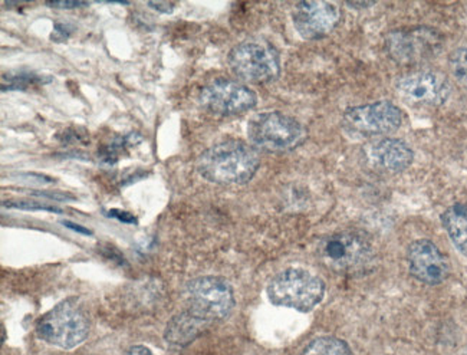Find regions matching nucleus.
Returning <instances> with one entry per match:
<instances>
[{
	"label": "nucleus",
	"mask_w": 467,
	"mask_h": 355,
	"mask_svg": "<svg viewBox=\"0 0 467 355\" xmlns=\"http://www.w3.org/2000/svg\"><path fill=\"white\" fill-rule=\"evenodd\" d=\"M259 167L261 157L256 150L241 140L217 142L197 160L200 176L223 186L251 182Z\"/></svg>",
	"instance_id": "nucleus-1"
},
{
	"label": "nucleus",
	"mask_w": 467,
	"mask_h": 355,
	"mask_svg": "<svg viewBox=\"0 0 467 355\" xmlns=\"http://www.w3.org/2000/svg\"><path fill=\"white\" fill-rule=\"evenodd\" d=\"M326 282L302 267H288L279 272L266 287L272 304L298 312L316 309L326 297Z\"/></svg>",
	"instance_id": "nucleus-2"
},
{
	"label": "nucleus",
	"mask_w": 467,
	"mask_h": 355,
	"mask_svg": "<svg viewBox=\"0 0 467 355\" xmlns=\"http://www.w3.org/2000/svg\"><path fill=\"white\" fill-rule=\"evenodd\" d=\"M89 318L79 299L68 298L55 305L36 322V335L47 344L72 350L88 339Z\"/></svg>",
	"instance_id": "nucleus-3"
},
{
	"label": "nucleus",
	"mask_w": 467,
	"mask_h": 355,
	"mask_svg": "<svg viewBox=\"0 0 467 355\" xmlns=\"http://www.w3.org/2000/svg\"><path fill=\"white\" fill-rule=\"evenodd\" d=\"M318 255L329 271L341 275L364 274L376 259L368 237L357 230L337 232L322 239Z\"/></svg>",
	"instance_id": "nucleus-4"
},
{
	"label": "nucleus",
	"mask_w": 467,
	"mask_h": 355,
	"mask_svg": "<svg viewBox=\"0 0 467 355\" xmlns=\"http://www.w3.org/2000/svg\"><path fill=\"white\" fill-rule=\"evenodd\" d=\"M252 146L266 152H286L298 149L308 139V131L298 120L279 111L261 112L247 122Z\"/></svg>",
	"instance_id": "nucleus-5"
},
{
	"label": "nucleus",
	"mask_w": 467,
	"mask_h": 355,
	"mask_svg": "<svg viewBox=\"0 0 467 355\" xmlns=\"http://www.w3.org/2000/svg\"><path fill=\"white\" fill-rule=\"evenodd\" d=\"M444 37L429 26L400 27L389 32L384 41L387 55L404 67L431 61L443 49Z\"/></svg>",
	"instance_id": "nucleus-6"
},
{
	"label": "nucleus",
	"mask_w": 467,
	"mask_h": 355,
	"mask_svg": "<svg viewBox=\"0 0 467 355\" xmlns=\"http://www.w3.org/2000/svg\"><path fill=\"white\" fill-rule=\"evenodd\" d=\"M187 309L204 321L227 318L236 305L234 287L221 277H196L186 285Z\"/></svg>",
	"instance_id": "nucleus-7"
},
{
	"label": "nucleus",
	"mask_w": 467,
	"mask_h": 355,
	"mask_svg": "<svg viewBox=\"0 0 467 355\" xmlns=\"http://www.w3.org/2000/svg\"><path fill=\"white\" fill-rule=\"evenodd\" d=\"M227 62L237 78L254 84H268L281 75L278 51L266 42H241L229 52Z\"/></svg>",
	"instance_id": "nucleus-8"
},
{
	"label": "nucleus",
	"mask_w": 467,
	"mask_h": 355,
	"mask_svg": "<svg viewBox=\"0 0 467 355\" xmlns=\"http://www.w3.org/2000/svg\"><path fill=\"white\" fill-rule=\"evenodd\" d=\"M403 111L391 101H376L357 105L342 115V129L349 136L368 137L389 136L403 126Z\"/></svg>",
	"instance_id": "nucleus-9"
},
{
	"label": "nucleus",
	"mask_w": 467,
	"mask_h": 355,
	"mask_svg": "<svg viewBox=\"0 0 467 355\" xmlns=\"http://www.w3.org/2000/svg\"><path fill=\"white\" fill-rule=\"evenodd\" d=\"M199 102L206 111L219 117H232L251 111L257 104V97L247 85L227 78H216L204 85L199 94Z\"/></svg>",
	"instance_id": "nucleus-10"
},
{
	"label": "nucleus",
	"mask_w": 467,
	"mask_h": 355,
	"mask_svg": "<svg viewBox=\"0 0 467 355\" xmlns=\"http://www.w3.org/2000/svg\"><path fill=\"white\" fill-rule=\"evenodd\" d=\"M397 92L407 104L419 109L443 107L451 95V85L441 72L413 71L403 75L396 84Z\"/></svg>",
	"instance_id": "nucleus-11"
},
{
	"label": "nucleus",
	"mask_w": 467,
	"mask_h": 355,
	"mask_svg": "<svg viewBox=\"0 0 467 355\" xmlns=\"http://www.w3.org/2000/svg\"><path fill=\"white\" fill-rule=\"evenodd\" d=\"M341 11L332 2H299L292 11L295 31L306 41H318L336 31Z\"/></svg>",
	"instance_id": "nucleus-12"
},
{
	"label": "nucleus",
	"mask_w": 467,
	"mask_h": 355,
	"mask_svg": "<svg viewBox=\"0 0 467 355\" xmlns=\"http://www.w3.org/2000/svg\"><path fill=\"white\" fill-rule=\"evenodd\" d=\"M410 274L421 284L441 285L451 274V266L443 252L429 239H417L407 249Z\"/></svg>",
	"instance_id": "nucleus-13"
},
{
	"label": "nucleus",
	"mask_w": 467,
	"mask_h": 355,
	"mask_svg": "<svg viewBox=\"0 0 467 355\" xmlns=\"http://www.w3.org/2000/svg\"><path fill=\"white\" fill-rule=\"evenodd\" d=\"M364 159L379 172H406L414 162V151L403 140L383 137L368 142L364 150Z\"/></svg>",
	"instance_id": "nucleus-14"
},
{
	"label": "nucleus",
	"mask_w": 467,
	"mask_h": 355,
	"mask_svg": "<svg viewBox=\"0 0 467 355\" xmlns=\"http://www.w3.org/2000/svg\"><path fill=\"white\" fill-rule=\"evenodd\" d=\"M207 325L209 322L199 318L189 309H184L170 319L164 331V341L174 349H183L200 337Z\"/></svg>",
	"instance_id": "nucleus-15"
},
{
	"label": "nucleus",
	"mask_w": 467,
	"mask_h": 355,
	"mask_svg": "<svg viewBox=\"0 0 467 355\" xmlns=\"http://www.w3.org/2000/svg\"><path fill=\"white\" fill-rule=\"evenodd\" d=\"M441 224L457 251L467 257V206L454 204L441 214Z\"/></svg>",
	"instance_id": "nucleus-16"
},
{
	"label": "nucleus",
	"mask_w": 467,
	"mask_h": 355,
	"mask_svg": "<svg viewBox=\"0 0 467 355\" xmlns=\"http://www.w3.org/2000/svg\"><path fill=\"white\" fill-rule=\"evenodd\" d=\"M302 355H356L344 339L318 337L305 347Z\"/></svg>",
	"instance_id": "nucleus-17"
},
{
	"label": "nucleus",
	"mask_w": 467,
	"mask_h": 355,
	"mask_svg": "<svg viewBox=\"0 0 467 355\" xmlns=\"http://www.w3.org/2000/svg\"><path fill=\"white\" fill-rule=\"evenodd\" d=\"M41 77L29 72H14V74L4 75L2 79V89L12 91V89H26L34 84H41Z\"/></svg>",
	"instance_id": "nucleus-18"
},
{
	"label": "nucleus",
	"mask_w": 467,
	"mask_h": 355,
	"mask_svg": "<svg viewBox=\"0 0 467 355\" xmlns=\"http://www.w3.org/2000/svg\"><path fill=\"white\" fill-rule=\"evenodd\" d=\"M449 67L453 78L467 89V47H459L451 55Z\"/></svg>",
	"instance_id": "nucleus-19"
},
{
	"label": "nucleus",
	"mask_w": 467,
	"mask_h": 355,
	"mask_svg": "<svg viewBox=\"0 0 467 355\" xmlns=\"http://www.w3.org/2000/svg\"><path fill=\"white\" fill-rule=\"evenodd\" d=\"M132 144H136V137L132 136L119 137V139L112 140L111 144L106 149L101 150L102 162H116L122 152L126 151Z\"/></svg>",
	"instance_id": "nucleus-20"
},
{
	"label": "nucleus",
	"mask_w": 467,
	"mask_h": 355,
	"mask_svg": "<svg viewBox=\"0 0 467 355\" xmlns=\"http://www.w3.org/2000/svg\"><path fill=\"white\" fill-rule=\"evenodd\" d=\"M47 6L54 9H77V7L88 6L87 2H75V0H61V2H47Z\"/></svg>",
	"instance_id": "nucleus-21"
},
{
	"label": "nucleus",
	"mask_w": 467,
	"mask_h": 355,
	"mask_svg": "<svg viewBox=\"0 0 467 355\" xmlns=\"http://www.w3.org/2000/svg\"><path fill=\"white\" fill-rule=\"evenodd\" d=\"M147 5L160 14H171L176 7L174 2H149Z\"/></svg>",
	"instance_id": "nucleus-22"
},
{
	"label": "nucleus",
	"mask_w": 467,
	"mask_h": 355,
	"mask_svg": "<svg viewBox=\"0 0 467 355\" xmlns=\"http://www.w3.org/2000/svg\"><path fill=\"white\" fill-rule=\"evenodd\" d=\"M124 355H154L151 350L147 349L144 345H134L131 349L127 350Z\"/></svg>",
	"instance_id": "nucleus-23"
},
{
	"label": "nucleus",
	"mask_w": 467,
	"mask_h": 355,
	"mask_svg": "<svg viewBox=\"0 0 467 355\" xmlns=\"http://www.w3.org/2000/svg\"><path fill=\"white\" fill-rule=\"evenodd\" d=\"M374 2H348L347 6L352 7V9H364L367 11L368 7L374 6Z\"/></svg>",
	"instance_id": "nucleus-24"
},
{
	"label": "nucleus",
	"mask_w": 467,
	"mask_h": 355,
	"mask_svg": "<svg viewBox=\"0 0 467 355\" xmlns=\"http://www.w3.org/2000/svg\"><path fill=\"white\" fill-rule=\"evenodd\" d=\"M62 224H67V226L72 227V229L74 230H78V232H81V234L89 235L88 230H84V227L77 226V224H69V222H62Z\"/></svg>",
	"instance_id": "nucleus-25"
},
{
	"label": "nucleus",
	"mask_w": 467,
	"mask_h": 355,
	"mask_svg": "<svg viewBox=\"0 0 467 355\" xmlns=\"http://www.w3.org/2000/svg\"><path fill=\"white\" fill-rule=\"evenodd\" d=\"M462 355H467V347H466V350H464L463 354H462Z\"/></svg>",
	"instance_id": "nucleus-26"
}]
</instances>
